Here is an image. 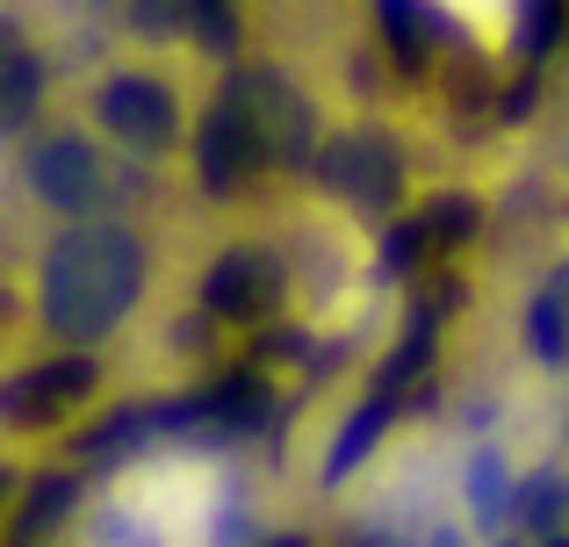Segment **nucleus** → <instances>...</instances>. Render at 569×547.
Instances as JSON below:
<instances>
[{
	"label": "nucleus",
	"mask_w": 569,
	"mask_h": 547,
	"mask_svg": "<svg viewBox=\"0 0 569 547\" xmlns=\"http://www.w3.org/2000/svg\"><path fill=\"white\" fill-rule=\"evenodd\" d=\"M116 505L144 526L159 547H202L217 519V468L209 462H152L116 483Z\"/></svg>",
	"instance_id": "obj_1"
}]
</instances>
